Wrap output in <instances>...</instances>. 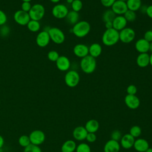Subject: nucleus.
<instances>
[{
	"mask_svg": "<svg viewBox=\"0 0 152 152\" xmlns=\"http://www.w3.org/2000/svg\"><path fill=\"white\" fill-rule=\"evenodd\" d=\"M102 41L103 44L106 46H112L116 45L119 41V31L113 28L106 29L102 35Z\"/></svg>",
	"mask_w": 152,
	"mask_h": 152,
	"instance_id": "f257e3e1",
	"label": "nucleus"
},
{
	"mask_svg": "<svg viewBox=\"0 0 152 152\" xmlns=\"http://www.w3.org/2000/svg\"><path fill=\"white\" fill-rule=\"evenodd\" d=\"M91 30L90 23L87 21H79L72 28V33L78 38H83L88 34Z\"/></svg>",
	"mask_w": 152,
	"mask_h": 152,
	"instance_id": "f03ea898",
	"label": "nucleus"
},
{
	"mask_svg": "<svg viewBox=\"0 0 152 152\" xmlns=\"http://www.w3.org/2000/svg\"><path fill=\"white\" fill-rule=\"evenodd\" d=\"M80 66L81 71L85 74H91L96 70L97 66V62L96 58L88 55L81 58Z\"/></svg>",
	"mask_w": 152,
	"mask_h": 152,
	"instance_id": "7ed1b4c3",
	"label": "nucleus"
},
{
	"mask_svg": "<svg viewBox=\"0 0 152 152\" xmlns=\"http://www.w3.org/2000/svg\"><path fill=\"white\" fill-rule=\"evenodd\" d=\"M80 76L75 70H68L64 76V81L66 85L71 88L76 87L80 83Z\"/></svg>",
	"mask_w": 152,
	"mask_h": 152,
	"instance_id": "20e7f679",
	"label": "nucleus"
},
{
	"mask_svg": "<svg viewBox=\"0 0 152 152\" xmlns=\"http://www.w3.org/2000/svg\"><path fill=\"white\" fill-rule=\"evenodd\" d=\"M50 36V40L53 43L60 45L64 42L65 40V36L64 33L58 27H51L48 30Z\"/></svg>",
	"mask_w": 152,
	"mask_h": 152,
	"instance_id": "39448f33",
	"label": "nucleus"
},
{
	"mask_svg": "<svg viewBox=\"0 0 152 152\" xmlns=\"http://www.w3.org/2000/svg\"><path fill=\"white\" fill-rule=\"evenodd\" d=\"M45 14V8L44 6L40 4H36L32 5L28 12L31 20L39 21L43 18Z\"/></svg>",
	"mask_w": 152,
	"mask_h": 152,
	"instance_id": "423d86ee",
	"label": "nucleus"
},
{
	"mask_svg": "<svg viewBox=\"0 0 152 152\" xmlns=\"http://www.w3.org/2000/svg\"><path fill=\"white\" fill-rule=\"evenodd\" d=\"M119 40L124 43L132 42L135 37V31L131 27H125L119 31Z\"/></svg>",
	"mask_w": 152,
	"mask_h": 152,
	"instance_id": "0eeeda50",
	"label": "nucleus"
},
{
	"mask_svg": "<svg viewBox=\"0 0 152 152\" xmlns=\"http://www.w3.org/2000/svg\"><path fill=\"white\" fill-rule=\"evenodd\" d=\"M69 11L68 8L62 4H57L52 9V14L53 16L58 19L65 18L68 14Z\"/></svg>",
	"mask_w": 152,
	"mask_h": 152,
	"instance_id": "6e6552de",
	"label": "nucleus"
},
{
	"mask_svg": "<svg viewBox=\"0 0 152 152\" xmlns=\"http://www.w3.org/2000/svg\"><path fill=\"white\" fill-rule=\"evenodd\" d=\"M29 138L31 144L39 145L44 142L46 137L43 131L39 129H36L30 134Z\"/></svg>",
	"mask_w": 152,
	"mask_h": 152,
	"instance_id": "1a4fd4ad",
	"label": "nucleus"
},
{
	"mask_svg": "<svg viewBox=\"0 0 152 152\" xmlns=\"http://www.w3.org/2000/svg\"><path fill=\"white\" fill-rule=\"evenodd\" d=\"M14 20L19 25L26 26L31 19L28 12L20 10L15 12L14 14Z\"/></svg>",
	"mask_w": 152,
	"mask_h": 152,
	"instance_id": "9d476101",
	"label": "nucleus"
},
{
	"mask_svg": "<svg viewBox=\"0 0 152 152\" xmlns=\"http://www.w3.org/2000/svg\"><path fill=\"white\" fill-rule=\"evenodd\" d=\"M50 41V36L47 30H43L38 33L36 37V43L40 48L47 46Z\"/></svg>",
	"mask_w": 152,
	"mask_h": 152,
	"instance_id": "9b49d317",
	"label": "nucleus"
},
{
	"mask_svg": "<svg viewBox=\"0 0 152 152\" xmlns=\"http://www.w3.org/2000/svg\"><path fill=\"white\" fill-rule=\"evenodd\" d=\"M126 106L130 109H136L140 105V100L136 95L127 94L124 99Z\"/></svg>",
	"mask_w": 152,
	"mask_h": 152,
	"instance_id": "f8f14e48",
	"label": "nucleus"
},
{
	"mask_svg": "<svg viewBox=\"0 0 152 152\" xmlns=\"http://www.w3.org/2000/svg\"><path fill=\"white\" fill-rule=\"evenodd\" d=\"M111 10L116 15H123L128 10L126 2L116 0L112 5Z\"/></svg>",
	"mask_w": 152,
	"mask_h": 152,
	"instance_id": "ddd939ff",
	"label": "nucleus"
},
{
	"mask_svg": "<svg viewBox=\"0 0 152 152\" xmlns=\"http://www.w3.org/2000/svg\"><path fill=\"white\" fill-rule=\"evenodd\" d=\"M56 62L57 68L61 71H68L71 66V62L69 58L65 56H59Z\"/></svg>",
	"mask_w": 152,
	"mask_h": 152,
	"instance_id": "4468645a",
	"label": "nucleus"
},
{
	"mask_svg": "<svg viewBox=\"0 0 152 152\" xmlns=\"http://www.w3.org/2000/svg\"><path fill=\"white\" fill-rule=\"evenodd\" d=\"M74 54L78 58H83L88 55V47L83 43H78L73 48Z\"/></svg>",
	"mask_w": 152,
	"mask_h": 152,
	"instance_id": "2eb2a0df",
	"label": "nucleus"
},
{
	"mask_svg": "<svg viewBox=\"0 0 152 152\" xmlns=\"http://www.w3.org/2000/svg\"><path fill=\"white\" fill-rule=\"evenodd\" d=\"M150 43L144 38L138 39L135 43V48L140 53H148L149 51Z\"/></svg>",
	"mask_w": 152,
	"mask_h": 152,
	"instance_id": "dca6fc26",
	"label": "nucleus"
},
{
	"mask_svg": "<svg viewBox=\"0 0 152 152\" xmlns=\"http://www.w3.org/2000/svg\"><path fill=\"white\" fill-rule=\"evenodd\" d=\"M127 21L123 15H116L112 21L113 28L119 31L126 27Z\"/></svg>",
	"mask_w": 152,
	"mask_h": 152,
	"instance_id": "f3484780",
	"label": "nucleus"
},
{
	"mask_svg": "<svg viewBox=\"0 0 152 152\" xmlns=\"http://www.w3.org/2000/svg\"><path fill=\"white\" fill-rule=\"evenodd\" d=\"M88 132L84 126H78L75 127L72 132V135L75 140L77 141H83L86 140Z\"/></svg>",
	"mask_w": 152,
	"mask_h": 152,
	"instance_id": "a211bd4d",
	"label": "nucleus"
},
{
	"mask_svg": "<svg viewBox=\"0 0 152 152\" xmlns=\"http://www.w3.org/2000/svg\"><path fill=\"white\" fill-rule=\"evenodd\" d=\"M120 148V144L118 141L110 139L105 143L103 150L104 152H119Z\"/></svg>",
	"mask_w": 152,
	"mask_h": 152,
	"instance_id": "6ab92c4d",
	"label": "nucleus"
},
{
	"mask_svg": "<svg viewBox=\"0 0 152 152\" xmlns=\"http://www.w3.org/2000/svg\"><path fill=\"white\" fill-rule=\"evenodd\" d=\"M133 147L138 152H145L149 148V143L144 138H138L135 140Z\"/></svg>",
	"mask_w": 152,
	"mask_h": 152,
	"instance_id": "aec40b11",
	"label": "nucleus"
},
{
	"mask_svg": "<svg viewBox=\"0 0 152 152\" xmlns=\"http://www.w3.org/2000/svg\"><path fill=\"white\" fill-rule=\"evenodd\" d=\"M120 141L122 148L125 149H129L134 145L135 138L129 134H126L122 137Z\"/></svg>",
	"mask_w": 152,
	"mask_h": 152,
	"instance_id": "412c9836",
	"label": "nucleus"
},
{
	"mask_svg": "<svg viewBox=\"0 0 152 152\" xmlns=\"http://www.w3.org/2000/svg\"><path fill=\"white\" fill-rule=\"evenodd\" d=\"M137 65L140 68H145L150 65V55L148 53H140L136 59Z\"/></svg>",
	"mask_w": 152,
	"mask_h": 152,
	"instance_id": "4be33fe9",
	"label": "nucleus"
},
{
	"mask_svg": "<svg viewBox=\"0 0 152 152\" xmlns=\"http://www.w3.org/2000/svg\"><path fill=\"white\" fill-rule=\"evenodd\" d=\"M102 53V47L97 43H93L88 47V55L96 58L99 57Z\"/></svg>",
	"mask_w": 152,
	"mask_h": 152,
	"instance_id": "5701e85b",
	"label": "nucleus"
},
{
	"mask_svg": "<svg viewBox=\"0 0 152 152\" xmlns=\"http://www.w3.org/2000/svg\"><path fill=\"white\" fill-rule=\"evenodd\" d=\"M84 127L88 133H95L99 128V123L97 120L91 119L86 123Z\"/></svg>",
	"mask_w": 152,
	"mask_h": 152,
	"instance_id": "b1692460",
	"label": "nucleus"
},
{
	"mask_svg": "<svg viewBox=\"0 0 152 152\" xmlns=\"http://www.w3.org/2000/svg\"><path fill=\"white\" fill-rule=\"evenodd\" d=\"M77 147L76 143L72 140H68L65 141L61 146L62 152H74Z\"/></svg>",
	"mask_w": 152,
	"mask_h": 152,
	"instance_id": "393cba45",
	"label": "nucleus"
},
{
	"mask_svg": "<svg viewBox=\"0 0 152 152\" xmlns=\"http://www.w3.org/2000/svg\"><path fill=\"white\" fill-rule=\"evenodd\" d=\"M79 18H80L79 13L73 10L69 11L65 17L66 21L69 24L73 26L75 24H76L78 21H79Z\"/></svg>",
	"mask_w": 152,
	"mask_h": 152,
	"instance_id": "a878e982",
	"label": "nucleus"
},
{
	"mask_svg": "<svg viewBox=\"0 0 152 152\" xmlns=\"http://www.w3.org/2000/svg\"><path fill=\"white\" fill-rule=\"evenodd\" d=\"M128 10L136 12L142 6L141 0H127L126 1Z\"/></svg>",
	"mask_w": 152,
	"mask_h": 152,
	"instance_id": "bb28decb",
	"label": "nucleus"
},
{
	"mask_svg": "<svg viewBox=\"0 0 152 152\" xmlns=\"http://www.w3.org/2000/svg\"><path fill=\"white\" fill-rule=\"evenodd\" d=\"M116 14L113 12L111 9H108L103 13L102 14V20L104 23L107 21H113V19L116 17Z\"/></svg>",
	"mask_w": 152,
	"mask_h": 152,
	"instance_id": "cd10ccee",
	"label": "nucleus"
},
{
	"mask_svg": "<svg viewBox=\"0 0 152 152\" xmlns=\"http://www.w3.org/2000/svg\"><path fill=\"white\" fill-rule=\"evenodd\" d=\"M27 28L31 32H37L40 28V24L39 21L30 20L26 25Z\"/></svg>",
	"mask_w": 152,
	"mask_h": 152,
	"instance_id": "c85d7f7f",
	"label": "nucleus"
},
{
	"mask_svg": "<svg viewBox=\"0 0 152 152\" xmlns=\"http://www.w3.org/2000/svg\"><path fill=\"white\" fill-rule=\"evenodd\" d=\"M127 22H133L136 20L137 14L135 11L128 10L123 15Z\"/></svg>",
	"mask_w": 152,
	"mask_h": 152,
	"instance_id": "c756f323",
	"label": "nucleus"
},
{
	"mask_svg": "<svg viewBox=\"0 0 152 152\" xmlns=\"http://www.w3.org/2000/svg\"><path fill=\"white\" fill-rule=\"evenodd\" d=\"M18 143L21 147L24 148L28 146L31 144L29 136L26 135H23L20 136L18 138Z\"/></svg>",
	"mask_w": 152,
	"mask_h": 152,
	"instance_id": "7c9ffc66",
	"label": "nucleus"
},
{
	"mask_svg": "<svg viewBox=\"0 0 152 152\" xmlns=\"http://www.w3.org/2000/svg\"><path fill=\"white\" fill-rule=\"evenodd\" d=\"M129 134L131 135L134 138H137L140 136L141 134V129L138 125L132 126L129 129Z\"/></svg>",
	"mask_w": 152,
	"mask_h": 152,
	"instance_id": "2f4dec72",
	"label": "nucleus"
},
{
	"mask_svg": "<svg viewBox=\"0 0 152 152\" xmlns=\"http://www.w3.org/2000/svg\"><path fill=\"white\" fill-rule=\"evenodd\" d=\"M71 5L72 10L78 12L82 10L83 7V4L81 0H74L72 4H71Z\"/></svg>",
	"mask_w": 152,
	"mask_h": 152,
	"instance_id": "473e14b6",
	"label": "nucleus"
},
{
	"mask_svg": "<svg viewBox=\"0 0 152 152\" xmlns=\"http://www.w3.org/2000/svg\"><path fill=\"white\" fill-rule=\"evenodd\" d=\"M76 152H91L90 145L87 143H80L77 145Z\"/></svg>",
	"mask_w": 152,
	"mask_h": 152,
	"instance_id": "72a5a7b5",
	"label": "nucleus"
},
{
	"mask_svg": "<svg viewBox=\"0 0 152 152\" xmlns=\"http://www.w3.org/2000/svg\"><path fill=\"white\" fill-rule=\"evenodd\" d=\"M24 152H42V150L39 145L30 144L28 146L24 147Z\"/></svg>",
	"mask_w": 152,
	"mask_h": 152,
	"instance_id": "f704fd0d",
	"label": "nucleus"
},
{
	"mask_svg": "<svg viewBox=\"0 0 152 152\" xmlns=\"http://www.w3.org/2000/svg\"><path fill=\"white\" fill-rule=\"evenodd\" d=\"M48 58L49 61L52 62H56L58 58L59 57V55L58 52L55 50H50L48 53Z\"/></svg>",
	"mask_w": 152,
	"mask_h": 152,
	"instance_id": "c9c22d12",
	"label": "nucleus"
},
{
	"mask_svg": "<svg viewBox=\"0 0 152 152\" xmlns=\"http://www.w3.org/2000/svg\"><path fill=\"white\" fill-rule=\"evenodd\" d=\"M122 134L121 132L119 130L115 129L112 131L111 133V139L118 141L119 140H121L122 138Z\"/></svg>",
	"mask_w": 152,
	"mask_h": 152,
	"instance_id": "e433bc0d",
	"label": "nucleus"
},
{
	"mask_svg": "<svg viewBox=\"0 0 152 152\" xmlns=\"http://www.w3.org/2000/svg\"><path fill=\"white\" fill-rule=\"evenodd\" d=\"M137 92V88L134 84H130L126 88L127 94L135 95Z\"/></svg>",
	"mask_w": 152,
	"mask_h": 152,
	"instance_id": "4c0bfd02",
	"label": "nucleus"
},
{
	"mask_svg": "<svg viewBox=\"0 0 152 152\" xmlns=\"http://www.w3.org/2000/svg\"><path fill=\"white\" fill-rule=\"evenodd\" d=\"M31 7H32V5L30 2H23L21 4V10H23L25 12H29Z\"/></svg>",
	"mask_w": 152,
	"mask_h": 152,
	"instance_id": "58836bf2",
	"label": "nucleus"
},
{
	"mask_svg": "<svg viewBox=\"0 0 152 152\" xmlns=\"http://www.w3.org/2000/svg\"><path fill=\"white\" fill-rule=\"evenodd\" d=\"M101 4L106 8L111 7L116 0H100Z\"/></svg>",
	"mask_w": 152,
	"mask_h": 152,
	"instance_id": "ea45409f",
	"label": "nucleus"
},
{
	"mask_svg": "<svg viewBox=\"0 0 152 152\" xmlns=\"http://www.w3.org/2000/svg\"><path fill=\"white\" fill-rule=\"evenodd\" d=\"M97 139L96 135L95 133H88L87 135L86 140L88 142H94L96 141Z\"/></svg>",
	"mask_w": 152,
	"mask_h": 152,
	"instance_id": "a19ab883",
	"label": "nucleus"
},
{
	"mask_svg": "<svg viewBox=\"0 0 152 152\" xmlns=\"http://www.w3.org/2000/svg\"><path fill=\"white\" fill-rule=\"evenodd\" d=\"M7 21V17L6 14L1 10H0V26L5 24Z\"/></svg>",
	"mask_w": 152,
	"mask_h": 152,
	"instance_id": "79ce46f5",
	"label": "nucleus"
},
{
	"mask_svg": "<svg viewBox=\"0 0 152 152\" xmlns=\"http://www.w3.org/2000/svg\"><path fill=\"white\" fill-rule=\"evenodd\" d=\"M143 38L149 43L152 42V30L146 31L144 34Z\"/></svg>",
	"mask_w": 152,
	"mask_h": 152,
	"instance_id": "37998d69",
	"label": "nucleus"
},
{
	"mask_svg": "<svg viewBox=\"0 0 152 152\" xmlns=\"http://www.w3.org/2000/svg\"><path fill=\"white\" fill-rule=\"evenodd\" d=\"M145 14L149 18L152 19V5H150L147 7Z\"/></svg>",
	"mask_w": 152,
	"mask_h": 152,
	"instance_id": "c03bdc74",
	"label": "nucleus"
},
{
	"mask_svg": "<svg viewBox=\"0 0 152 152\" xmlns=\"http://www.w3.org/2000/svg\"><path fill=\"white\" fill-rule=\"evenodd\" d=\"M104 26L106 29H110L113 28V24H112V21H107L104 23Z\"/></svg>",
	"mask_w": 152,
	"mask_h": 152,
	"instance_id": "a18cd8bd",
	"label": "nucleus"
},
{
	"mask_svg": "<svg viewBox=\"0 0 152 152\" xmlns=\"http://www.w3.org/2000/svg\"><path fill=\"white\" fill-rule=\"evenodd\" d=\"M4 144V139L2 135H0V149L2 147Z\"/></svg>",
	"mask_w": 152,
	"mask_h": 152,
	"instance_id": "49530a36",
	"label": "nucleus"
},
{
	"mask_svg": "<svg viewBox=\"0 0 152 152\" xmlns=\"http://www.w3.org/2000/svg\"><path fill=\"white\" fill-rule=\"evenodd\" d=\"M61 0H50V1L54 4H58L59 2H60Z\"/></svg>",
	"mask_w": 152,
	"mask_h": 152,
	"instance_id": "de8ad7c7",
	"label": "nucleus"
},
{
	"mask_svg": "<svg viewBox=\"0 0 152 152\" xmlns=\"http://www.w3.org/2000/svg\"><path fill=\"white\" fill-rule=\"evenodd\" d=\"M150 65L152 66V53L150 55Z\"/></svg>",
	"mask_w": 152,
	"mask_h": 152,
	"instance_id": "09e8293b",
	"label": "nucleus"
},
{
	"mask_svg": "<svg viewBox=\"0 0 152 152\" xmlns=\"http://www.w3.org/2000/svg\"><path fill=\"white\" fill-rule=\"evenodd\" d=\"M149 51H150L152 53V42L150 43V48H149Z\"/></svg>",
	"mask_w": 152,
	"mask_h": 152,
	"instance_id": "8fccbe9b",
	"label": "nucleus"
},
{
	"mask_svg": "<svg viewBox=\"0 0 152 152\" xmlns=\"http://www.w3.org/2000/svg\"><path fill=\"white\" fill-rule=\"evenodd\" d=\"M145 152H152V148L149 147L148 149H147V150Z\"/></svg>",
	"mask_w": 152,
	"mask_h": 152,
	"instance_id": "3c124183",
	"label": "nucleus"
},
{
	"mask_svg": "<svg viewBox=\"0 0 152 152\" xmlns=\"http://www.w3.org/2000/svg\"><path fill=\"white\" fill-rule=\"evenodd\" d=\"M73 1H74V0H66V2H67L68 4H71L72 2H73Z\"/></svg>",
	"mask_w": 152,
	"mask_h": 152,
	"instance_id": "603ef678",
	"label": "nucleus"
},
{
	"mask_svg": "<svg viewBox=\"0 0 152 152\" xmlns=\"http://www.w3.org/2000/svg\"><path fill=\"white\" fill-rule=\"evenodd\" d=\"M23 2H30L31 0H21Z\"/></svg>",
	"mask_w": 152,
	"mask_h": 152,
	"instance_id": "864d4df0",
	"label": "nucleus"
},
{
	"mask_svg": "<svg viewBox=\"0 0 152 152\" xmlns=\"http://www.w3.org/2000/svg\"><path fill=\"white\" fill-rule=\"evenodd\" d=\"M118 1H123V2H126L127 0H118Z\"/></svg>",
	"mask_w": 152,
	"mask_h": 152,
	"instance_id": "5fc2aeb1",
	"label": "nucleus"
}]
</instances>
